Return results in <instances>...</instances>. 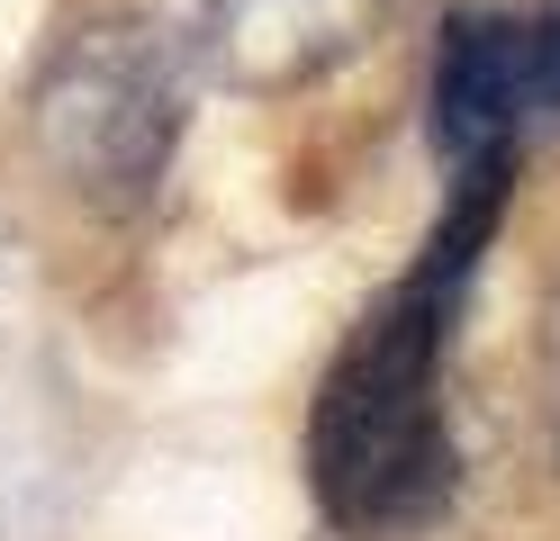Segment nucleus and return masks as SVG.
<instances>
[{"instance_id": "nucleus-4", "label": "nucleus", "mask_w": 560, "mask_h": 541, "mask_svg": "<svg viewBox=\"0 0 560 541\" xmlns=\"http://www.w3.org/2000/svg\"><path fill=\"white\" fill-rule=\"evenodd\" d=\"M524 127H534V118H524V19H488V10L443 19L434 82H425V136H434V154L462 172L479 154H506Z\"/></svg>"}, {"instance_id": "nucleus-2", "label": "nucleus", "mask_w": 560, "mask_h": 541, "mask_svg": "<svg viewBox=\"0 0 560 541\" xmlns=\"http://www.w3.org/2000/svg\"><path fill=\"white\" fill-rule=\"evenodd\" d=\"M182 55L145 27H91L73 36L37 82V154L91 208H145L182 144Z\"/></svg>"}, {"instance_id": "nucleus-5", "label": "nucleus", "mask_w": 560, "mask_h": 541, "mask_svg": "<svg viewBox=\"0 0 560 541\" xmlns=\"http://www.w3.org/2000/svg\"><path fill=\"white\" fill-rule=\"evenodd\" d=\"M524 118H560V10L524 19Z\"/></svg>"}, {"instance_id": "nucleus-6", "label": "nucleus", "mask_w": 560, "mask_h": 541, "mask_svg": "<svg viewBox=\"0 0 560 541\" xmlns=\"http://www.w3.org/2000/svg\"><path fill=\"white\" fill-rule=\"evenodd\" d=\"M542 424H551V460H560V280L542 298Z\"/></svg>"}, {"instance_id": "nucleus-3", "label": "nucleus", "mask_w": 560, "mask_h": 541, "mask_svg": "<svg viewBox=\"0 0 560 541\" xmlns=\"http://www.w3.org/2000/svg\"><path fill=\"white\" fill-rule=\"evenodd\" d=\"M389 0H172V55L226 91H307L371 46Z\"/></svg>"}, {"instance_id": "nucleus-1", "label": "nucleus", "mask_w": 560, "mask_h": 541, "mask_svg": "<svg viewBox=\"0 0 560 541\" xmlns=\"http://www.w3.org/2000/svg\"><path fill=\"white\" fill-rule=\"evenodd\" d=\"M452 307H462V280H434L416 262L389 289V307L335 352V371L317 388L307 479H317V505L343 532H416L462 487V451H452V424L434 397Z\"/></svg>"}]
</instances>
